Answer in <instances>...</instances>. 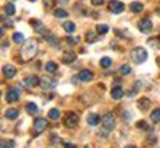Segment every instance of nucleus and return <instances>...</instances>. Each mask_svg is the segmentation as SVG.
Listing matches in <instances>:
<instances>
[{"mask_svg": "<svg viewBox=\"0 0 160 148\" xmlns=\"http://www.w3.org/2000/svg\"><path fill=\"white\" fill-rule=\"evenodd\" d=\"M149 104H151V100H149V99H141V100H139L141 109H148V107H149Z\"/></svg>", "mask_w": 160, "mask_h": 148, "instance_id": "obj_34", "label": "nucleus"}, {"mask_svg": "<svg viewBox=\"0 0 160 148\" xmlns=\"http://www.w3.org/2000/svg\"><path fill=\"white\" fill-rule=\"evenodd\" d=\"M157 65L160 67V58H157Z\"/></svg>", "mask_w": 160, "mask_h": 148, "instance_id": "obj_41", "label": "nucleus"}, {"mask_svg": "<svg viewBox=\"0 0 160 148\" xmlns=\"http://www.w3.org/2000/svg\"><path fill=\"white\" fill-rule=\"evenodd\" d=\"M18 116H19V112L15 110V109H10V110L5 112V118H8V119H16Z\"/></svg>", "mask_w": 160, "mask_h": 148, "instance_id": "obj_21", "label": "nucleus"}, {"mask_svg": "<svg viewBox=\"0 0 160 148\" xmlns=\"http://www.w3.org/2000/svg\"><path fill=\"white\" fill-rule=\"evenodd\" d=\"M31 25H34V27H35V32L40 34V35H43V37H45V35L48 34V29H47L40 21H37V19H32V21H31Z\"/></svg>", "mask_w": 160, "mask_h": 148, "instance_id": "obj_11", "label": "nucleus"}, {"mask_svg": "<svg viewBox=\"0 0 160 148\" xmlns=\"http://www.w3.org/2000/svg\"><path fill=\"white\" fill-rule=\"evenodd\" d=\"M29 2H35V0H29Z\"/></svg>", "mask_w": 160, "mask_h": 148, "instance_id": "obj_43", "label": "nucleus"}, {"mask_svg": "<svg viewBox=\"0 0 160 148\" xmlns=\"http://www.w3.org/2000/svg\"><path fill=\"white\" fill-rule=\"evenodd\" d=\"M101 123H102V129H101V132H99V136H101V137H108L109 134H111V131L115 127V116H114V113L104 115Z\"/></svg>", "mask_w": 160, "mask_h": 148, "instance_id": "obj_2", "label": "nucleus"}, {"mask_svg": "<svg viewBox=\"0 0 160 148\" xmlns=\"http://www.w3.org/2000/svg\"><path fill=\"white\" fill-rule=\"evenodd\" d=\"M62 29L68 34H72V32H75V24L72 21H66V22H62Z\"/></svg>", "mask_w": 160, "mask_h": 148, "instance_id": "obj_19", "label": "nucleus"}, {"mask_svg": "<svg viewBox=\"0 0 160 148\" xmlns=\"http://www.w3.org/2000/svg\"><path fill=\"white\" fill-rule=\"evenodd\" d=\"M3 10H5V15L7 16H13L16 13V8H15V5H13V3H7Z\"/></svg>", "mask_w": 160, "mask_h": 148, "instance_id": "obj_22", "label": "nucleus"}, {"mask_svg": "<svg viewBox=\"0 0 160 148\" xmlns=\"http://www.w3.org/2000/svg\"><path fill=\"white\" fill-rule=\"evenodd\" d=\"M61 140H59V137H56V136H51V143L53 145H56V143H59Z\"/></svg>", "mask_w": 160, "mask_h": 148, "instance_id": "obj_37", "label": "nucleus"}, {"mask_svg": "<svg viewBox=\"0 0 160 148\" xmlns=\"http://www.w3.org/2000/svg\"><path fill=\"white\" fill-rule=\"evenodd\" d=\"M125 148H135V146H133V145H127Z\"/></svg>", "mask_w": 160, "mask_h": 148, "instance_id": "obj_42", "label": "nucleus"}, {"mask_svg": "<svg viewBox=\"0 0 160 148\" xmlns=\"http://www.w3.org/2000/svg\"><path fill=\"white\" fill-rule=\"evenodd\" d=\"M26 112H28L29 115H35V113L38 112L37 104H34V102H28V104H26Z\"/></svg>", "mask_w": 160, "mask_h": 148, "instance_id": "obj_18", "label": "nucleus"}, {"mask_svg": "<svg viewBox=\"0 0 160 148\" xmlns=\"http://www.w3.org/2000/svg\"><path fill=\"white\" fill-rule=\"evenodd\" d=\"M136 127H138V129H146V131H151V127L148 126V123H146V121H138V123H136Z\"/></svg>", "mask_w": 160, "mask_h": 148, "instance_id": "obj_32", "label": "nucleus"}, {"mask_svg": "<svg viewBox=\"0 0 160 148\" xmlns=\"http://www.w3.org/2000/svg\"><path fill=\"white\" fill-rule=\"evenodd\" d=\"M13 146H15L13 140H2V148H13Z\"/></svg>", "mask_w": 160, "mask_h": 148, "instance_id": "obj_33", "label": "nucleus"}, {"mask_svg": "<svg viewBox=\"0 0 160 148\" xmlns=\"http://www.w3.org/2000/svg\"><path fill=\"white\" fill-rule=\"evenodd\" d=\"M96 34H98V32H93V30L87 32V35H85L87 42H88V43H95V42H96Z\"/></svg>", "mask_w": 160, "mask_h": 148, "instance_id": "obj_26", "label": "nucleus"}, {"mask_svg": "<svg viewBox=\"0 0 160 148\" xmlns=\"http://www.w3.org/2000/svg\"><path fill=\"white\" fill-rule=\"evenodd\" d=\"M151 119H152V123H160V109H157L151 113Z\"/></svg>", "mask_w": 160, "mask_h": 148, "instance_id": "obj_28", "label": "nucleus"}, {"mask_svg": "<svg viewBox=\"0 0 160 148\" xmlns=\"http://www.w3.org/2000/svg\"><path fill=\"white\" fill-rule=\"evenodd\" d=\"M19 96H21L19 86H16V88H8V89H7V94H5V99H7V102H16V100H19Z\"/></svg>", "mask_w": 160, "mask_h": 148, "instance_id": "obj_5", "label": "nucleus"}, {"mask_svg": "<svg viewBox=\"0 0 160 148\" xmlns=\"http://www.w3.org/2000/svg\"><path fill=\"white\" fill-rule=\"evenodd\" d=\"M96 32H98L99 35L108 34V32H109V25H106V24H99V25H96Z\"/></svg>", "mask_w": 160, "mask_h": 148, "instance_id": "obj_25", "label": "nucleus"}, {"mask_svg": "<svg viewBox=\"0 0 160 148\" xmlns=\"http://www.w3.org/2000/svg\"><path fill=\"white\" fill-rule=\"evenodd\" d=\"M61 59H62L64 64H72L77 59V54H75V53H72V51H69V53H64Z\"/></svg>", "mask_w": 160, "mask_h": 148, "instance_id": "obj_16", "label": "nucleus"}, {"mask_svg": "<svg viewBox=\"0 0 160 148\" xmlns=\"http://www.w3.org/2000/svg\"><path fill=\"white\" fill-rule=\"evenodd\" d=\"M56 3H59V5H66V3H69V0H56Z\"/></svg>", "mask_w": 160, "mask_h": 148, "instance_id": "obj_39", "label": "nucleus"}, {"mask_svg": "<svg viewBox=\"0 0 160 148\" xmlns=\"http://www.w3.org/2000/svg\"><path fill=\"white\" fill-rule=\"evenodd\" d=\"M45 70H47L48 73H55V72H58V65L53 62V61H48V62L45 64Z\"/></svg>", "mask_w": 160, "mask_h": 148, "instance_id": "obj_20", "label": "nucleus"}, {"mask_svg": "<svg viewBox=\"0 0 160 148\" xmlns=\"http://www.w3.org/2000/svg\"><path fill=\"white\" fill-rule=\"evenodd\" d=\"M125 10V5L122 2H118V0H111L109 2V11L114 13V15H118V13H122Z\"/></svg>", "mask_w": 160, "mask_h": 148, "instance_id": "obj_7", "label": "nucleus"}, {"mask_svg": "<svg viewBox=\"0 0 160 148\" xmlns=\"http://www.w3.org/2000/svg\"><path fill=\"white\" fill-rule=\"evenodd\" d=\"M3 75L7 78H13L16 75V67H13V65H3Z\"/></svg>", "mask_w": 160, "mask_h": 148, "instance_id": "obj_17", "label": "nucleus"}, {"mask_svg": "<svg viewBox=\"0 0 160 148\" xmlns=\"http://www.w3.org/2000/svg\"><path fill=\"white\" fill-rule=\"evenodd\" d=\"M77 78L80 80V81L88 83V81H91V80H93V72L91 70H80L78 75H77Z\"/></svg>", "mask_w": 160, "mask_h": 148, "instance_id": "obj_12", "label": "nucleus"}, {"mask_svg": "<svg viewBox=\"0 0 160 148\" xmlns=\"http://www.w3.org/2000/svg\"><path fill=\"white\" fill-rule=\"evenodd\" d=\"M66 42H68L69 45H75V43H78V38H74V37H68V38H66Z\"/></svg>", "mask_w": 160, "mask_h": 148, "instance_id": "obj_35", "label": "nucleus"}, {"mask_svg": "<svg viewBox=\"0 0 160 148\" xmlns=\"http://www.w3.org/2000/svg\"><path fill=\"white\" fill-rule=\"evenodd\" d=\"M142 8H144V7H142V3H139V2H135V3L130 5V10H131L133 13H141Z\"/></svg>", "mask_w": 160, "mask_h": 148, "instance_id": "obj_24", "label": "nucleus"}, {"mask_svg": "<svg viewBox=\"0 0 160 148\" xmlns=\"http://www.w3.org/2000/svg\"><path fill=\"white\" fill-rule=\"evenodd\" d=\"M24 86H28V88H35L40 85V78L37 75H31V76H26L24 78V81H22Z\"/></svg>", "mask_w": 160, "mask_h": 148, "instance_id": "obj_9", "label": "nucleus"}, {"mask_svg": "<svg viewBox=\"0 0 160 148\" xmlns=\"http://www.w3.org/2000/svg\"><path fill=\"white\" fill-rule=\"evenodd\" d=\"M59 116H61V112H59L58 109H51V110L48 112V118H50V119H53V121H56Z\"/></svg>", "mask_w": 160, "mask_h": 148, "instance_id": "obj_23", "label": "nucleus"}, {"mask_svg": "<svg viewBox=\"0 0 160 148\" xmlns=\"http://www.w3.org/2000/svg\"><path fill=\"white\" fill-rule=\"evenodd\" d=\"M112 65V59L111 58H102L101 59V67H104V69H108V67Z\"/></svg>", "mask_w": 160, "mask_h": 148, "instance_id": "obj_30", "label": "nucleus"}, {"mask_svg": "<svg viewBox=\"0 0 160 148\" xmlns=\"http://www.w3.org/2000/svg\"><path fill=\"white\" fill-rule=\"evenodd\" d=\"M130 72H131V67L128 64H123L122 67H120V73H122V75H128Z\"/></svg>", "mask_w": 160, "mask_h": 148, "instance_id": "obj_31", "label": "nucleus"}, {"mask_svg": "<svg viewBox=\"0 0 160 148\" xmlns=\"http://www.w3.org/2000/svg\"><path fill=\"white\" fill-rule=\"evenodd\" d=\"M55 16H56V18H59V19H62V18L68 16V11L62 10V8H56V10H55Z\"/></svg>", "mask_w": 160, "mask_h": 148, "instance_id": "obj_29", "label": "nucleus"}, {"mask_svg": "<svg viewBox=\"0 0 160 148\" xmlns=\"http://www.w3.org/2000/svg\"><path fill=\"white\" fill-rule=\"evenodd\" d=\"M101 121H102V118H101L98 113H90L88 118H87V123H88L90 126H98Z\"/></svg>", "mask_w": 160, "mask_h": 148, "instance_id": "obj_14", "label": "nucleus"}, {"mask_svg": "<svg viewBox=\"0 0 160 148\" xmlns=\"http://www.w3.org/2000/svg\"><path fill=\"white\" fill-rule=\"evenodd\" d=\"M91 3L95 5V7H101V5L106 3V0H91Z\"/></svg>", "mask_w": 160, "mask_h": 148, "instance_id": "obj_36", "label": "nucleus"}, {"mask_svg": "<svg viewBox=\"0 0 160 148\" xmlns=\"http://www.w3.org/2000/svg\"><path fill=\"white\" fill-rule=\"evenodd\" d=\"M45 5L47 7H51V0H45Z\"/></svg>", "mask_w": 160, "mask_h": 148, "instance_id": "obj_40", "label": "nucleus"}, {"mask_svg": "<svg viewBox=\"0 0 160 148\" xmlns=\"http://www.w3.org/2000/svg\"><path fill=\"white\" fill-rule=\"evenodd\" d=\"M138 29H139V32H142V34H149L151 30H152V22H151V19H141L139 22H138Z\"/></svg>", "mask_w": 160, "mask_h": 148, "instance_id": "obj_8", "label": "nucleus"}, {"mask_svg": "<svg viewBox=\"0 0 160 148\" xmlns=\"http://www.w3.org/2000/svg\"><path fill=\"white\" fill-rule=\"evenodd\" d=\"M62 121H64V126L66 127H77V124H78V116H77V113H74V112H69V113H66V116L62 118Z\"/></svg>", "mask_w": 160, "mask_h": 148, "instance_id": "obj_4", "label": "nucleus"}, {"mask_svg": "<svg viewBox=\"0 0 160 148\" xmlns=\"http://www.w3.org/2000/svg\"><path fill=\"white\" fill-rule=\"evenodd\" d=\"M37 54V42L35 40H29V42L22 43V49H21V61L28 62L32 61V58Z\"/></svg>", "mask_w": 160, "mask_h": 148, "instance_id": "obj_1", "label": "nucleus"}, {"mask_svg": "<svg viewBox=\"0 0 160 148\" xmlns=\"http://www.w3.org/2000/svg\"><path fill=\"white\" fill-rule=\"evenodd\" d=\"M58 81L55 78H42L40 80V86H42L43 89H53V88H56Z\"/></svg>", "mask_w": 160, "mask_h": 148, "instance_id": "obj_10", "label": "nucleus"}, {"mask_svg": "<svg viewBox=\"0 0 160 148\" xmlns=\"http://www.w3.org/2000/svg\"><path fill=\"white\" fill-rule=\"evenodd\" d=\"M111 97L115 99V100L122 99V97H123V89H122V86H114V88L111 89Z\"/></svg>", "mask_w": 160, "mask_h": 148, "instance_id": "obj_15", "label": "nucleus"}, {"mask_svg": "<svg viewBox=\"0 0 160 148\" xmlns=\"http://www.w3.org/2000/svg\"><path fill=\"white\" fill-rule=\"evenodd\" d=\"M13 42H16L18 45H21V43H24V35L22 34H19V32H15V34H13Z\"/></svg>", "mask_w": 160, "mask_h": 148, "instance_id": "obj_27", "label": "nucleus"}, {"mask_svg": "<svg viewBox=\"0 0 160 148\" xmlns=\"http://www.w3.org/2000/svg\"><path fill=\"white\" fill-rule=\"evenodd\" d=\"M64 146H66V148H77V146H75L74 143H71V142H64Z\"/></svg>", "mask_w": 160, "mask_h": 148, "instance_id": "obj_38", "label": "nucleus"}, {"mask_svg": "<svg viewBox=\"0 0 160 148\" xmlns=\"http://www.w3.org/2000/svg\"><path fill=\"white\" fill-rule=\"evenodd\" d=\"M131 59H133L135 64H142L146 59H148V51H146L144 48H141V46H138V48H135L131 51Z\"/></svg>", "mask_w": 160, "mask_h": 148, "instance_id": "obj_3", "label": "nucleus"}, {"mask_svg": "<svg viewBox=\"0 0 160 148\" xmlns=\"http://www.w3.org/2000/svg\"><path fill=\"white\" fill-rule=\"evenodd\" d=\"M47 119L45 118H35V121H34V134L35 136H40L45 129H47Z\"/></svg>", "mask_w": 160, "mask_h": 148, "instance_id": "obj_6", "label": "nucleus"}, {"mask_svg": "<svg viewBox=\"0 0 160 148\" xmlns=\"http://www.w3.org/2000/svg\"><path fill=\"white\" fill-rule=\"evenodd\" d=\"M45 40L53 46V48H59V38L55 35V34H51V32H48L47 35H45Z\"/></svg>", "mask_w": 160, "mask_h": 148, "instance_id": "obj_13", "label": "nucleus"}]
</instances>
